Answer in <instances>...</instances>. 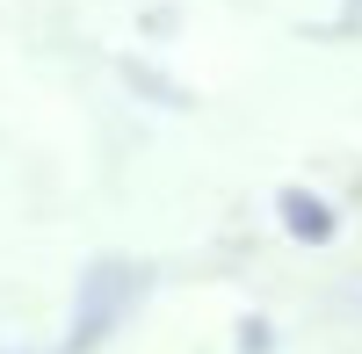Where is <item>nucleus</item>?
Wrapping results in <instances>:
<instances>
[{
  "instance_id": "nucleus-1",
  "label": "nucleus",
  "mask_w": 362,
  "mask_h": 354,
  "mask_svg": "<svg viewBox=\"0 0 362 354\" xmlns=\"http://www.w3.org/2000/svg\"><path fill=\"white\" fill-rule=\"evenodd\" d=\"M145 297V268L131 260H95L73 289V326H66V354H95L116 326L131 318V304Z\"/></svg>"
},
{
  "instance_id": "nucleus-2",
  "label": "nucleus",
  "mask_w": 362,
  "mask_h": 354,
  "mask_svg": "<svg viewBox=\"0 0 362 354\" xmlns=\"http://www.w3.org/2000/svg\"><path fill=\"white\" fill-rule=\"evenodd\" d=\"M276 217H283V231L297 246H334L341 239V210L326 195H312V188H283L276 195Z\"/></svg>"
},
{
  "instance_id": "nucleus-3",
  "label": "nucleus",
  "mask_w": 362,
  "mask_h": 354,
  "mask_svg": "<svg viewBox=\"0 0 362 354\" xmlns=\"http://www.w3.org/2000/svg\"><path fill=\"white\" fill-rule=\"evenodd\" d=\"M239 354H276V326H268V318H247V326H239Z\"/></svg>"
},
{
  "instance_id": "nucleus-4",
  "label": "nucleus",
  "mask_w": 362,
  "mask_h": 354,
  "mask_svg": "<svg viewBox=\"0 0 362 354\" xmlns=\"http://www.w3.org/2000/svg\"><path fill=\"white\" fill-rule=\"evenodd\" d=\"M348 22H362V0H355V8H348Z\"/></svg>"
}]
</instances>
